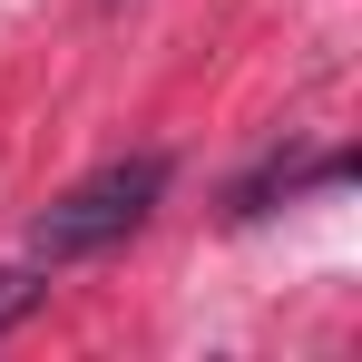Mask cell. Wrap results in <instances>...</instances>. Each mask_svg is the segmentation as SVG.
I'll return each instance as SVG.
<instances>
[{
  "label": "cell",
  "instance_id": "obj_1",
  "mask_svg": "<svg viewBox=\"0 0 362 362\" xmlns=\"http://www.w3.org/2000/svg\"><path fill=\"white\" fill-rule=\"evenodd\" d=\"M157 196H167V157H108L98 177H78L30 226V245H40V264H78V255H108V245H127L147 216H157Z\"/></svg>",
  "mask_w": 362,
  "mask_h": 362
},
{
  "label": "cell",
  "instance_id": "obj_2",
  "mask_svg": "<svg viewBox=\"0 0 362 362\" xmlns=\"http://www.w3.org/2000/svg\"><path fill=\"white\" fill-rule=\"evenodd\" d=\"M30 303H40V284H30V274H0V333H10Z\"/></svg>",
  "mask_w": 362,
  "mask_h": 362
}]
</instances>
